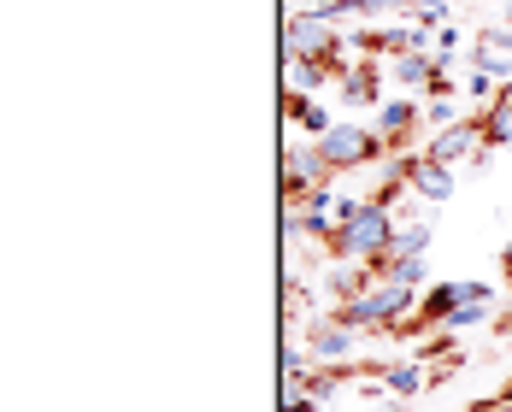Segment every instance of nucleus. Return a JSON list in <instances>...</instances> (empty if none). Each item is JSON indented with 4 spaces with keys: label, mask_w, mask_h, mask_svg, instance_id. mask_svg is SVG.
<instances>
[{
    "label": "nucleus",
    "mask_w": 512,
    "mask_h": 412,
    "mask_svg": "<svg viewBox=\"0 0 512 412\" xmlns=\"http://www.w3.org/2000/svg\"><path fill=\"white\" fill-rule=\"evenodd\" d=\"M418 295H424V289L389 283V277H371L354 301H336L330 312H336L342 324H354L359 336H401V324L418 312Z\"/></svg>",
    "instance_id": "f257e3e1"
},
{
    "label": "nucleus",
    "mask_w": 512,
    "mask_h": 412,
    "mask_svg": "<svg viewBox=\"0 0 512 412\" xmlns=\"http://www.w3.org/2000/svg\"><path fill=\"white\" fill-rule=\"evenodd\" d=\"M348 30L336 18H324V6H295L283 18V59H330L342 65L348 59Z\"/></svg>",
    "instance_id": "f03ea898"
},
{
    "label": "nucleus",
    "mask_w": 512,
    "mask_h": 412,
    "mask_svg": "<svg viewBox=\"0 0 512 412\" xmlns=\"http://www.w3.org/2000/svg\"><path fill=\"white\" fill-rule=\"evenodd\" d=\"M318 154L330 159V171H336V177H354V171H371L377 159H389V148H383V136H377L371 124L336 118V124L318 136Z\"/></svg>",
    "instance_id": "7ed1b4c3"
},
{
    "label": "nucleus",
    "mask_w": 512,
    "mask_h": 412,
    "mask_svg": "<svg viewBox=\"0 0 512 412\" xmlns=\"http://www.w3.org/2000/svg\"><path fill=\"white\" fill-rule=\"evenodd\" d=\"M324 183H342L336 171H330V159L318 154V142H295V148H283V201H301L312 189H324Z\"/></svg>",
    "instance_id": "20e7f679"
},
{
    "label": "nucleus",
    "mask_w": 512,
    "mask_h": 412,
    "mask_svg": "<svg viewBox=\"0 0 512 412\" xmlns=\"http://www.w3.org/2000/svg\"><path fill=\"white\" fill-rule=\"evenodd\" d=\"M371 130L383 136V148H389V159H395V154H412V136L424 130V106L412 101V95H389V101L377 106Z\"/></svg>",
    "instance_id": "39448f33"
},
{
    "label": "nucleus",
    "mask_w": 512,
    "mask_h": 412,
    "mask_svg": "<svg viewBox=\"0 0 512 412\" xmlns=\"http://www.w3.org/2000/svg\"><path fill=\"white\" fill-rule=\"evenodd\" d=\"M430 159H442V165H460V159H477L489 154V142H483V118L477 112H460L454 124H442L436 136H430V148H424Z\"/></svg>",
    "instance_id": "423d86ee"
},
{
    "label": "nucleus",
    "mask_w": 512,
    "mask_h": 412,
    "mask_svg": "<svg viewBox=\"0 0 512 412\" xmlns=\"http://www.w3.org/2000/svg\"><path fill=\"white\" fill-rule=\"evenodd\" d=\"M354 348H359V330H354V324H342L330 307L307 318V354H312V360L348 365V360H354Z\"/></svg>",
    "instance_id": "0eeeda50"
},
{
    "label": "nucleus",
    "mask_w": 512,
    "mask_h": 412,
    "mask_svg": "<svg viewBox=\"0 0 512 412\" xmlns=\"http://www.w3.org/2000/svg\"><path fill=\"white\" fill-rule=\"evenodd\" d=\"M401 159V177H407V195L430 206H448L454 201V165H442V159L430 154H395Z\"/></svg>",
    "instance_id": "6e6552de"
},
{
    "label": "nucleus",
    "mask_w": 512,
    "mask_h": 412,
    "mask_svg": "<svg viewBox=\"0 0 512 412\" xmlns=\"http://www.w3.org/2000/svg\"><path fill=\"white\" fill-rule=\"evenodd\" d=\"M383 83H389V59H359V65H348V71L336 77L342 101L359 106V112H377V106H383Z\"/></svg>",
    "instance_id": "1a4fd4ad"
},
{
    "label": "nucleus",
    "mask_w": 512,
    "mask_h": 412,
    "mask_svg": "<svg viewBox=\"0 0 512 412\" xmlns=\"http://www.w3.org/2000/svg\"><path fill=\"white\" fill-rule=\"evenodd\" d=\"M442 71V53H424V48H407L389 59V83L401 89V95H412V89H430V77Z\"/></svg>",
    "instance_id": "9d476101"
},
{
    "label": "nucleus",
    "mask_w": 512,
    "mask_h": 412,
    "mask_svg": "<svg viewBox=\"0 0 512 412\" xmlns=\"http://www.w3.org/2000/svg\"><path fill=\"white\" fill-rule=\"evenodd\" d=\"M377 383H383V395H395V401H412V395H424L430 383H436V371L424 360H407V365H377L371 371Z\"/></svg>",
    "instance_id": "9b49d317"
},
{
    "label": "nucleus",
    "mask_w": 512,
    "mask_h": 412,
    "mask_svg": "<svg viewBox=\"0 0 512 412\" xmlns=\"http://www.w3.org/2000/svg\"><path fill=\"white\" fill-rule=\"evenodd\" d=\"M283 118H289L295 130H307V142H318V136L336 124V118L318 106V95H301V89H283Z\"/></svg>",
    "instance_id": "f8f14e48"
},
{
    "label": "nucleus",
    "mask_w": 512,
    "mask_h": 412,
    "mask_svg": "<svg viewBox=\"0 0 512 412\" xmlns=\"http://www.w3.org/2000/svg\"><path fill=\"white\" fill-rule=\"evenodd\" d=\"M477 118H483V142H489V154H495V148H512V83L489 106H477Z\"/></svg>",
    "instance_id": "ddd939ff"
},
{
    "label": "nucleus",
    "mask_w": 512,
    "mask_h": 412,
    "mask_svg": "<svg viewBox=\"0 0 512 412\" xmlns=\"http://www.w3.org/2000/svg\"><path fill=\"white\" fill-rule=\"evenodd\" d=\"M377 277L407 283V289H430V254H383L377 259Z\"/></svg>",
    "instance_id": "4468645a"
},
{
    "label": "nucleus",
    "mask_w": 512,
    "mask_h": 412,
    "mask_svg": "<svg viewBox=\"0 0 512 412\" xmlns=\"http://www.w3.org/2000/svg\"><path fill=\"white\" fill-rule=\"evenodd\" d=\"M448 18H454L448 0H412V24L418 30H448Z\"/></svg>",
    "instance_id": "2eb2a0df"
},
{
    "label": "nucleus",
    "mask_w": 512,
    "mask_h": 412,
    "mask_svg": "<svg viewBox=\"0 0 512 412\" xmlns=\"http://www.w3.org/2000/svg\"><path fill=\"white\" fill-rule=\"evenodd\" d=\"M495 330H501V336H512V295H507V307H501V318H495Z\"/></svg>",
    "instance_id": "dca6fc26"
},
{
    "label": "nucleus",
    "mask_w": 512,
    "mask_h": 412,
    "mask_svg": "<svg viewBox=\"0 0 512 412\" xmlns=\"http://www.w3.org/2000/svg\"><path fill=\"white\" fill-rule=\"evenodd\" d=\"M501 277H507V289H512V242L501 248Z\"/></svg>",
    "instance_id": "f3484780"
}]
</instances>
